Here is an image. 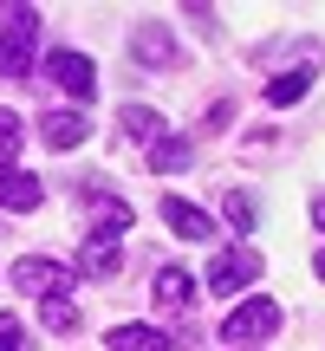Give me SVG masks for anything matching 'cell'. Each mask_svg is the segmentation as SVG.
Segmentation results:
<instances>
[{"label": "cell", "mask_w": 325, "mask_h": 351, "mask_svg": "<svg viewBox=\"0 0 325 351\" xmlns=\"http://www.w3.org/2000/svg\"><path fill=\"white\" fill-rule=\"evenodd\" d=\"M33 39H39V13L33 7H13L7 26H0V78H26V65H33Z\"/></svg>", "instance_id": "1"}, {"label": "cell", "mask_w": 325, "mask_h": 351, "mask_svg": "<svg viewBox=\"0 0 325 351\" xmlns=\"http://www.w3.org/2000/svg\"><path fill=\"white\" fill-rule=\"evenodd\" d=\"M261 280V254L248 247V241H234V247H221L208 261V293H241V287H254Z\"/></svg>", "instance_id": "2"}, {"label": "cell", "mask_w": 325, "mask_h": 351, "mask_svg": "<svg viewBox=\"0 0 325 351\" xmlns=\"http://www.w3.org/2000/svg\"><path fill=\"white\" fill-rule=\"evenodd\" d=\"M274 332H280V306L274 300H248V306H234V313L221 319V339H234V345L274 339Z\"/></svg>", "instance_id": "3"}, {"label": "cell", "mask_w": 325, "mask_h": 351, "mask_svg": "<svg viewBox=\"0 0 325 351\" xmlns=\"http://www.w3.org/2000/svg\"><path fill=\"white\" fill-rule=\"evenodd\" d=\"M13 287H20V293H39V300H52L59 287H72V274H65L59 261H46V254H26V261H13Z\"/></svg>", "instance_id": "4"}, {"label": "cell", "mask_w": 325, "mask_h": 351, "mask_svg": "<svg viewBox=\"0 0 325 351\" xmlns=\"http://www.w3.org/2000/svg\"><path fill=\"white\" fill-rule=\"evenodd\" d=\"M46 85L72 91V98H91V91H98V72H91L85 52H52L46 59Z\"/></svg>", "instance_id": "5"}, {"label": "cell", "mask_w": 325, "mask_h": 351, "mask_svg": "<svg viewBox=\"0 0 325 351\" xmlns=\"http://www.w3.org/2000/svg\"><path fill=\"white\" fill-rule=\"evenodd\" d=\"M85 202H91V234H104V241H117V234H130V202H117V195H104V189H91L85 182Z\"/></svg>", "instance_id": "6"}, {"label": "cell", "mask_w": 325, "mask_h": 351, "mask_svg": "<svg viewBox=\"0 0 325 351\" xmlns=\"http://www.w3.org/2000/svg\"><path fill=\"white\" fill-rule=\"evenodd\" d=\"M39 202H46L39 176H26L20 163H0V208H13V215H33Z\"/></svg>", "instance_id": "7"}, {"label": "cell", "mask_w": 325, "mask_h": 351, "mask_svg": "<svg viewBox=\"0 0 325 351\" xmlns=\"http://www.w3.org/2000/svg\"><path fill=\"white\" fill-rule=\"evenodd\" d=\"M150 300H156V313L182 319L189 306H195V280H189L182 267H162V274H156V287H150Z\"/></svg>", "instance_id": "8"}, {"label": "cell", "mask_w": 325, "mask_h": 351, "mask_svg": "<svg viewBox=\"0 0 325 351\" xmlns=\"http://www.w3.org/2000/svg\"><path fill=\"white\" fill-rule=\"evenodd\" d=\"M130 52H137L143 65H182V46H176L169 26H156V20H143L137 33H130Z\"/></svg>", "instance_id": "9"}, {"label": "cell", "mask_w": 325, "mask_h": 351, "mask_svg": "<svg viewBox=\"0 0 325 351\" xmlns=\"http://www.w3.org/2000/svg\"><path fill=\"white\" fill-rule=\"evenodd\" d=\"M117 267H124V247H117V241H104V234H85V247H78V274L117 280Z\"/></svg>", "instance_id": "10"}, {"label": "cell", "mask_w": 325, "mask_h": 351, "mask_svg": "<svg viewBox=\"0 0 325 351\" xmlns=\"http://www.w3.org/2000/svg\"><path fill=\"white\" fill-rule=\"evenodd\" d=\"M162 221H169L182 241H208V234H215V221L195 208V202H182V195H162Z\"/></svg>", "instance_id": "11"}, {"label": "cell", "mask_w": 325, "mask_h": 351, "mask_svg": "<svg viewBox=\"0 0 325 351\" xmlns=\"http://www.w3.org/2000/svg\"><path fill=\"white\" fill-rule=\"evenodd\" d=\"M85 117H78V111H46V117H39V137H46L52 143V150H78V143H85Z\"/></svg>", "instance_id": "12"}, {"label": "cell", "mask_w": 325, "mask_h": 351, "mask_svg": "<svg viewBox=\"0 0 325 351\" xmlns=\"http://www.w3.org/2000/svg\"><path fill=\"white\" fill-rule=\"evenodd\" d=\"M117 130H124L130 143H156L169 124H162V117L150 111V104H124V111H117Z\"/></svg>", "instance_id": "13"}, {"label": "cell", "mask_w": 325, "mask_h": 351, "mask_svg": "<svg viewBox=\"0 0 325 351\" xmlns=\"http://www.w3.org/2000/svg\"><path fill=\"white\" fill-rule=\"evenodd\" d=\"M306 91H313V72H280V78H267V104H300Z\"/></svg>", "instance_id": "14"}, {"label": "cell", "mask_w": 325, "mask_h": 351, "mask_svg": "<svg viewBox=\"0 0 325 351\" xmlns=\"http://www.w3.org/2000/svg\"><path fill=\"white\" fill-rule=\"evenodd\" d=\"M111 351H162L156 326H111Z\"/></svg>", "instance_id": "15"}, {"label": "cell", "mask_w": 325, "mask_h": 351, "mask_svg": "<svg viewBox=\"0 0 325 351\" xmlns=\"http://www.w3.org/2000/svg\"><path fill=\"white\" fill-rule=\"evenodd\" d=\"M39 319H46V332H78V306L65 300V293H52V300H39Z\"/></svg>", "instance_id": "16"}, {"label": "cell", "mask_w": 325, "mask_h": 351, "mask_svg": "<svg viewBox=\"0 0 325 351\" xmlns=\"http://www.w3.org/2000/svg\"><path fill=\"white\" fill-rule=\"evenodd\" d=\"M150 169H156V176L189 169V143H182V137H156V143H150Z\"/></svg>", "instance_id": "17"}, {"label": "cell", "mask_w": 325, "mask_h": 351, "mask_svg": "<svg viewBox=\"0 0 325 351\" xmlns=\"http://www.w3.org/2000/svg\"><path fill=\"white\" fill-rule=\"evenodd\" d=\"M20 143H26L20 111H0V163H13V156H20Z\"/></svg>", "instance_id": "18"}, {"label": "cell", "mask_w": 325, "mask_h": 351, "mask_svg": "<svg viewBox=\"0 0 325 351\" xmlns=\"http://www.w3.org/2000/svg\"><path fill=\"white\" fill-rule=\"evenodd\" d=\"M228 221H234V234H254V195L248 189H228Z\"/></svg>", "instance_id": "19"}, {"label": "cell", "mask_w": 325, "mask_h": 351, "mask_svg": "<svg viewBox=\"0 0 325 351\" xmlns=\"http://www.w3.org/2000/svg\"><path fill=\"white\" fill-rule=\"evenodd\" d=\"M0 351H26V345H20V326H13L7 313H0Z\"/></svg>", "instance_id": "20"}, {"label": "cell", "mask_w": 325, "mask_h": 351, "mask_svg": "<svg viewBox=\"0 0 325 351\" xmlns=\"http://www.w3.org/2000/svg\"><path fill=\"white\" fill-rule=\"evenodd\" d=\"M313 221H319V228H325V195H319V202H313Z\"/></svg>", "instance_id": "21"}, {"label": "cell", "mask_w": 325, "mask_h": 351, "mask_svg": "<svg viewBox=\"0 0 325 351\" xmlns=\"http://www.w3.org/2000/svg\"><path fill=\"white\" fill-rule=\"evenodd\" d=\"M313 267H319V280H325V247H319V261H313Z\"/></svg>", "instance_id": "22"}]
</instances>
